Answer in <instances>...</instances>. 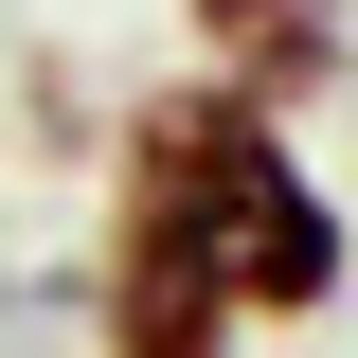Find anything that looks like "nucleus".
Here are the masks:
<instances>
[{
	"mask_svg": "<svg viewBox=\"0 0 358 358\" xmlns=\"http://www.w3.org/2000/svg\"><path fill=\"white\" fill-rule=\"evenodd\" d=\"M108 197L162 233H197V268L233 287V322H341L358 287V215L322 197V162L287 143V108H251L233 72H162L126 90V126H108Z\"/></svg>",
	"mask_w": 358,
	"mask_h": 358,
	"instance_id": "nucleus-1",
	"label": "nucleus"
},
{
	"mask_svg": "<svg viewBox=\"0 0 358 358\" xmlns=\"http://www.w3.org/2000/svg\"><path fill=\"white\" fill-rule=\"evenodd\" d=\"M90 358H251V322L197 268V233H162V215L108 197V233H90Z\"/></svg>",
	"mask_w": 358,
	"mask_h": 358,
	"instance_id": "nucleus-2",
	"label": "nucleus"
},
{
	"mask_svg": "<svg viewBox=\"0 0 358 358\" xmlns=\"http://www.w3.org/2000/svg\"><path fill=\"white\" fill-rule=\"evenodd\" d=\"M197 72H233L251 108H322L358 72V0H179Z\"/></svg>",
	"mask_w": 358,
	"mask_h": 358,
	"instance_id": "nucleus-3",
	"label": "nucleus"
},
{
	"mask_svg": "<svg viewBox=\"0 0 358 358\" xmlns=\"http://www.w3.org/2000/svg\"><path fill=\"white\" fill-rule=\"evenodd\" d=\"M0 358H18V287H0Z\"/></svg>",
	"mask_w": 358,
	"mask_h": 358,
	"instance_id": "nucleus-4",
	"label": "nucleus"
}]
</instances>
